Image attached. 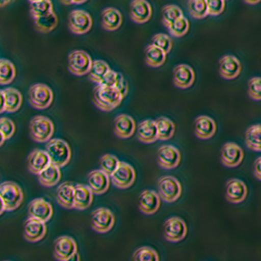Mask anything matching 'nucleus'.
Instances as JSON below:
<instances>
[{
    "label": "nucleus",
    "mask_w": 261,
    "mask_h": 261,
    "mask_svg": "<svg viewBox=\"0 0 261 261\" xmlns=\"http://www.w3.org/2000/svg\"><path fill=\"white\" fill-rule=\"evenodd\" d=\"M102 28L109 32L119 30L122 24V15L118 9L108 7L102 11Z\"/></svg>",
    "instance_id": "c85d7f7f"
},
{
    "label": "nucleus",
    "mask_w": 261,
    "mask_h": 261,
    "mask_svg": "<svg viewBox=\"0 0 261 261\" xmlns=\"http://www.w3.org/2000/svg\"><path fill=\"white\" fill-rule=\"evenodd\" d=\"M29 217L40 220L42 222H48L53 215V207L50 202L42 198L33 200L29 204L28 210Z\"/></svg>",
    "instance_id": "f3484780"
},
{
    "label": "nucleus",
    "mask_w": 261,
    "mask_h": 261,
    "mask_svg": "<svg viewBox=\"0 0 261 261\" xmlns=\"http://www.w3.org/2000/svg\"><path fill=\"white\" fill-rule=\"evenodd\" d=\"M56 200L60 205L64 208H73L74 201V186L71 182H64L60 185L56 191Z\"/></svg>",
    "instance_id": "c756f323"
},
{
    "label": "nucleus",
    "mask_w": 261,
    "mask_h": 261,
    "mask_svg": "<svg viewBox=\"0 0 261 261\" xmlns=\"http://www.w3.org/2000/svg\"><path fill=\"white\" fill-rule=\"evenodd\" d=\"M136 179L134 167L124 162H119V165L111 175V182L119 189H127L131 187Z\"/></svg>",
    "instance_id": "6e6552de"
},
{
    "label": "nucleus",
    "mask_w": 261,
    "mask_h": 261,
    "mask_svg": "<svg viewBox=\"0 0 261 261\" xmlns=\"http://www.w3.org/2000/svg\"><path fill=\"white\" fill-rule=\"evenodd\" d=\"M137 138L144 144H152L159 140L155 120L145 119L137 126Z\"/></svg>",
    "instance_id": "bb28decb"
},
{
    "label": "nucleus",
    "mask_w": 261,
    "mask_h": 261,
    "mask_svg": "<svg viewBox=\"0 0 261 261\" xmlns=\"http://www.w3.org/2000/svg\"><path fill=\"white\" fill-rule=\"evenodd\" d=\"M58 166L51 164L38 174V181L44 187H53L61 180V170Z\"/></svg>",
    "instance_id": "473e14b6"
},
{
    "label": "nucleus",
    "mask_w": 261,
    "mask_h": 261,
    "mask_svg": "<svg viewBox=\"0 0 261 261\" xmlns=\"http://www.w3.org/2000/svg\"><path fill=\"white\" fill-rule=\"evenodd\" d=\"M77 253L76 242L70 236H61L54 242L53 255L59 261L72 260Z\"/></svg>",
    "instance_id": "9b49d317"
},
{
    "label": "nucleus",
    "mask_w": 261,
    "mask_h": 261,
    "mask_svg": "<svg viewBox=\"0 0 261 261\" xmlns=\"http://www.w3.org/2000/svg\"><path fill=\"white\" fill-rule=\"evenodd\" d=\"M216 132V123L208 116H200L195 120V135L202 140L214 137Z\"/></svg>",
    "instance_id": "a878e982"
},
{
    "label": "nucleus",
    "mask_w": 261,
    "mask_h": 261,
    "mask_svg": "<svg viewBox=\"0 0 261 261\" xmlns=\"http://www.w3.org/2000/svg\"><path fill=\"white\" fill-rule=\"evenodd\" d=\"M30 2H33V1H37V0H29Z\"/></svg>",
    "instance_id": "6e6d98bb"
},
{
    "label": "nucleus",
    "mask_w": 261,
    "mask_h": 261,
    "mask_svg": "<svg viewBox=\"0 0 261 261\" xmlns=\"http://www.w3.org/2000/svg\"><path fill=\"white\" fill-rule=\"evenodd\" d=\"M187 225L185 221L178 216L168 218L164 225V236L166 241L177 243L184 240L187 236Z\"/></svg>",
    "instance_id": "1a4fd4ad"
},
{
    "label": "nucleus",
    "mask_w": 261,
    "mask_h": 261,
    "mask_svg": "<svg viewBox=\"0 0 261 261\" xmlns=\"http://www.w3.org/2000/svg\"><path fill=\"white\" fill-rule=\"evenodd\" d=\"M166 52L154 44H149L145 49V62L149 67H162L166 61Z\"/></svg>",
    "instance_id": "2f4dec72"
},
{
    "label": "nucleus",
    "mask_w": 261,
    "mask_h": 261,
    "mask_svg": "<svg viewBox=\"0 0 261 261\" xmlns=\"http://www.w3.org/2000/svg\"><path fill=\"white\" fill-rule=\"evenodd\" d=\"M52 120L44 116H36L30 122L31 138L37 143H47L54 134Z\"/></svg>",
    "instance_id": "20e7f679"
},
{
    "label": "nucleus",
    "mask_w": 261,
    "mask_h": 261,
    "mask_svg": "<svg viewBox=\"0 0 261 261\" xmlns=\"http://www.w3.org/2000/svg\"><path fill=\"white\" fill-rule=\"evenodd\" d=\"M244 151L236 143H225L221 149V164L226 167L233 168L242 164Z\"/></svg>",
    "instance_id": "2eb2a0df"
},
{
    "label": "nucleus",
    "mask_w": 261,
    "mask_h": 261,
    "mask_svg": "<svg viewBox=\"0 0 261 261\" xmlns=\"http://www.w3.org/2000/svg\"><path fill=\"white\" fill-rule=\"evenodd\" d=\"M35 24H36V30L39 33L48 34L50 32H52L57 27L58 18H57L55 12L53 11L45 16L35 19Z\"/></svg>",
    "instance_id": "c9c22d12"
},
{
    "label": "nucleus",
    "mask_w": 261,
    "mask_h": 261,
    "mask_svg": "<svg viewBox=\"0 0 261 261\" xmlns=\"http://www.w3.org/2000/svg\"><path fill=\"white\" fill-rule=\"evenodd\" d=\"M92 18L84 10H73L69 16V29L74 35H85L92 28Z\"/></svg>",
    "instance_id": "f8f14e48"
},
{
    "label": "nucleus",
    "mask_w": 261,
    "mask_h": 261,
    "mask_svg": "<svg viewBox=\"0 0 261 261\" xmlns=\"http://www.w3.org/2000/svg\"><path fill=\"white\" fill-rule=\"evenodd\" d=\"M152 44L163 49L168 54L172 49V39L166 34H156L152 37Z\"/></svg>",
    "instance_id": "49530a36"
},
{
    "label": "nucleus",
    "mask_w": 261,
    "mask_h": 261,
    "mask_svg": "<svg viewBox=\"0 0 261 261\" xmlns=\"http://www.w3.org/2000/svg\"><path fill=\"white\" fill-rule=\"evenodd\" d=\"M161 206V197L153 190H144L138 199V207L143 214H154Z\"/></svg>",
    "instance_id": "a211bd4d"
},
{
    "label": "nucleus",
    "mask_w": 261,
    "mask_h": 261,
    "mask_svg": "<svg viewBox=\"0 0 261 261\" xmlns=\"http://www.w3.org/2000/svg\"><path fill=\"white\" fill-rule=\"evenodd\" d=\"M16 77V68L11 61L0 60V84L7 85L14 82Z\"/></svg>",
    "instance_id": "4c0bfd02"
},
{
    "label": "nucleus",
    "mask_w": 261,
    "mask_h": 261,
    "mask_svg": "<svg viewBox=\"0 0 261 261\" xmlns=\"http://www.w3.org/2000/svg\"><path fill=\"white\" fill-rule=\"evenodd\" d=\"M136 123L132 117L121 114L115 119V134L121 139H128L136 130Z\"/></svg>",
    "instance_id": "393cba45"
},
{
    "label": "nucleus",
    "mask_w": 261,
    "mask_h": 261,
    "mask_svg": "<svg viewBox=\"0 0 261 261\" xmlns=\"http://www.w3.org/2000/svg\"><path fill=\"white\" fill-rule=\"evenodd\" d=\"M111 176L102 169H95L89 172L87 183L95 195L105 194L110 188Z\"/></svg>",
    "instance_id": "4be33fe9"
},
{
    "label": "nucleus",
    "mask_w": 261,
    "mask_h": 261,
    "mask_svg": "<svg viewBox=\"0 0 261 261\" xmlns=\"http://www.w3.org/2000/svg\"><path fill=\"white\" fill-rule=\"evenodd\" d=\"M253 174L261 181V156L257 158L253 164Z\"/></svg>",
    "instance_id": "8fccbe9b"
},
{
    "label": "nucleus",
    "mask_w": 261,
    "mask_h": 261,
    "mask_svg": "<svg viewBox=\"0 0 261 261\" xmlns=\"http://www.w3.org/2000/svg\"><path fill=\"white\" fill-rule=\"evenodd\" d=\"M0 127H1L0 146H2L5 140H9L10 138H12L13 135L15 134L16 127H15V123L8 118H1L0 119Z\"/></svg>",
    "instance_id": "a18cd8bd"
},
{
    "label": "nucleus",
    "mask_w": 261,
    "mask_h": 261,
    "mask_svg": "<svg viewBox=\"0 0 261 261\" xmlns=\"http://www.w3.org/2000/svg\"><path fill=\"white\" fill-rule=\"evenodd\" d=\"M158 193L165 202H176L182 194V185L173 176H164L158 182Z\"/></svg>",
    "instance_id": "0eeeda50"
},
{
    "label": "nucleus",
    "mask_w": 261,
    "mask_h": 261,
    "mask_svg": "<svg viewBox=\"0 0 261 261\" xmlns=\"http://www.w3.org/2000/svg\"><path fill=\"white\" fill-rule=\"evenodd\" d=\"M45 150L47 151L51 160V164L53 165L64 167L71 161V147L68 143L62 139L55 138L49 140L45 145Z\"/></svg>",
    "instance_id": "7ed1b4c3"
},
{
    "label": "nucleus",
    "mask_w": 261,
    "mask_h": 261,
    "mask_svg": "<svg viewBox=\"0 0 261 261\" xmlns=\"http://www.w3.org/2000/svg\"><path fill=\"white\" fill-rule=\"evenodd\" d=\"M11 0H0V6L4 7L6 4H8Z\"/></svg>",
    "instance_id": "864d4df0"
},
{
    "label": "nucleus",
    "mask_w": 261,
    "mask_h": 261,
    "mask_svg": "<svg viewBox=\"0 0 261 261\" xmlns=\"http://www.w3.org/2000/svg\"><path fill=\"white\" fill-rule=\"evenodd\" d=\"M248 94L254 101H261V77L254 76L248 83Z\"/></svg>",
    "instance_id": "de8ad7c7"
},
{
    "label": "nucleus",
    "mask_w": 261,
    "mask_h": 261,
    "mask_svg": "<svg viewBox=\"0 0 261 261\" xmlns=\"http://www.w3.org/2000/svg\"><path fill=\"white\" fill-rule=\"evenodd\" d=\"M93 61L90 55L83 50H74L69 54L68 57V68L71 73L83 76L88 74L91 70Z\"/></svg>",
    "instance_id": "423d86ee"
},
{
    "label": "nucleus",
    "mask_w": 261,
    "mask_h": 261,
    "mask_svg": "<svg viewBox=\"0 0 261 261\" xmlns=\"http://www.w3.org/2000/svg\"><path fill=\"white\" fill-rule=\"evenodd\" d=\"M132 259L135 261H159L160 257L154 249L150 247H141L134 251Z\"/></svg>",
    "instance_id": "79ce46f5"
},
{
    "label": "nucleus",
    "mask_w": 261,
    "mask_h": 261,
    "mask_svg": "<svg viewBox=\"0 0 261 261\" xmlns=\"http://www.w3.org/2000/svg\"><path fill=\"white\" fill-rule=\"evenodd\" d=\"M158 126L159 140L166 141L173 137L175 132V124L171 119L165 117H161L155 120Z\"/></svg>",
    "instance_id": "f704fd0d"
},
{
    "label": "nucleus",
    "mask_w": 261,
    "mask_h": 261,
    "mask_svg": "<svg viewBox=\"0 0 261 261\" xmlns=\"http://www.w3.org/2000/svg\"><path fill=\"white\" fill-rule=\"evenodd\" d=\"M183 16L182 9L174 4H168L164 7L162 12V22L168 29L172 23Z\"/></svg>",
    "instance_id": "58836bf2"
},
{
    "label": "nucleus",
    "mask_w": 261,
    "mask_h": 261,
    "mask_svg": "<svg viewBox=\"0 0 261 261\" xmlns=\"http://www.w3.org/2000/svg\"><path fill=\"white\" fill-rule=\"evenodd\" d=\"M53 12L51 0H37L31 2V14L34 19L45 16Z\"/></svg>",
    "instance_id": "ea45409f"
},
{
    "label": "nucleus",
    "mask_w": 261,
    "mask_h": 261,
    "mask_svg": "<svg viewBox=\"0 0 261 261\" xmlns=\"http://www.w3.org/2000/svg\"><path fill=\"white\" fill-rule=\"evenodd\" d=\"M93 192L88 185L76 184L74 186V201L73 208L84 211L88 208L93 202Z\"/></svg>",
    "instance_id": "cd10ccee"
},
{
    "label": "nucleus",
    "mask_w": 261,
    "mask_h": 261,
    "mask_svg": "<svg viewBox=\"0 0 261 261\" xmlns=\"http://www.w3.org/2000/svg\"><path fill=\"white\" fill-rule=\"evenodd\" d=\"M129 14L134 23L145 24L152 17V6L147 0H132Z\"/></svg>",
    "instance_id": "aec40b11"
},
{
    "label": "nucleus",
    "mask_w": 261,
    "mask_h": 261,
    "mask_svg": "<svg viewBox=\"0 0 261 261\" xmlns=\"http://www.w3.org/2000/svg\"><path fill=\"white\" fill-rule=\"evenodd\" d=\"M226 0H206L208 7V15L218 16L224 11Z\"/></svg>",
    "instance_id": "09e8293b"
},
{
    "label": "nucleus",
    "mask_w": 261,
    "mask_h": 261,
    "mask_svg": "<svg viewBox=\"0 0 261 261\" xmlns=\"http://www.w3.org/2000/svg\"><path fill=\"white\" fill-rule=\"evenodd\" d=\"M46 223L29 217L24 224V238L31 243L41 241L46 235Z\"/></svg>",
    "instance_id": "6ab92c4d"
},
{
    "label": "nucleus",
    "mask_w": 261,
    "mask_h": 261,
    "mask_svg": "<svg viewBox=\"0 0 261 261\" xmlns=\"http://www.w3.org/2000/svg\"><path fill=\"white\" fill-rule=\"evenodd\" d=\"M246 145L249 150L254 152H261V124H254L249 126L245 135Z\"/></svg>",
    "instance_id": "72a5a7b5"
},
{
    "label": "nucleus",
    "mask_w": 261,
    "mask_h": 261,
    "mask_svg": "<svg viewBox=\"0 0 261 261\" xmlns=\"http://www.w3.org/2000/svg\"><path fill=\"white\" fill-rule=\"evenodd\" d=\"M190 24L189 21L184 17H180L174 23H172L171 25L168 28L170 35L174 37H181L184 36L189 31Z\"/></svg>",
    "instance_id": "37998d69"
},
{
    "label": "nucleus",
    "mask_w": 261,
    "mask_h": 261,
    "mask_svg": "<svg viewBox=\"0 0 261 261\" xmlns=\"http://www.w3.org/2000/svg\"><path fill=\"white\" fill-rule=\"evenodd\" d=\"M188 10L191 16L196 19H203L208 15L206 0H189Z\"/></svg>",
    "instance_id": "a19ab883"
},
{
    "label": "nucleus",
    "mask_w": 261,
    "mask_h": 261,
    "mask_svg": "<svg viewBox=\"0 0 261 261\" xmlns=\"http://www.w3.org/2000/svg\"><path fill=\"white\" fill-rule=\"evenodd\" d=\"M123 95L118 88L97 84L93 90V100L97 108L104 112H110L119 107L123 100Z\"/></svg>",
    "instance_id": "f257e3e1"
},
{
    "label": "nucleus",
    "mask_w": 261,
    "mask_h": 261,
    "mask_svg": "<svg viewBox=\"0 0 261 261\" xmlns=\"http://www.w3.org/2000/svg\"><path fill=\"white\" fill-rule=\"evenodd\" d=\"M91 228L97 233H108L115 225V215L106 207H99L91 214Z\"/></svg>",
    "instance_id": "9d476101"
},
{
    "label": "nucleus",
    "mask_w": 261,
    "mask_h": 261,
    "mask_svg": "<svg viewBox=\"0 0 261 261\" xmlns=\"http://www.w3.org/2000/svg\"><path fill=\"white\" fill-rule=\"evenodd\" d=\"M87 0H74V4H83L84 2H86Z\"/></svg>",
    "instance_id": "5fc2aeb1"
},
{
    "label": "nucleus",
    "mask_w": 261,
    "mask_h": 261,
    "mask_svg": "<svg viewBox=\"0 0 261 261\" xmlns=\"http://www.w3.org/2000/svg\"><path fill=\"white\" fill-rule=\"evenodd\" d=\"M61 2L65 5H71V4H74V0H61Z\"/></svg>",
    "instance_id": "3c124183"
},
{
    "label": "nucleus",
    "mask_w": 261,
    "mask_h": 261,
    "mask_svg": "<svg viewBox=\"0 0 261 261\" xmlns=\"http://www.w3.org/2000/svg\"><path fill=\"white\" fill-rule=\"evenodd\" d=\"M53 100V91L46 84L36 83L29 90V101L37 110H45L50 107Z\"/></svg>",
    "instance_id": "39448f33"
},
{
    "label": "nucleus",
    "mask_w": 261,
    "mask_h": 261,
    "mask_svg": "<svg viewBox=\"0 0 261 261\" xmlns=\"http://www.w3.org/2000/svg\"><path fill=\"white\" fill-rule=\"evenodd\" d=\"M248 196V187L246 183L238 178L230 179L225 186V198L231 203L243 202Z\"/></svg>",
    "instance_id": "dca6fc26"
},
{
    "label": "nucleus",
    "mask_w": 261,
    "mask_h": 261,
    "mask_svg": "<svg viewBox=\"0 0 261 261\" xmlns=\"http://www.w3.org/2000/svg\"><path fill=\"white\" fill-rule=\"evenodd\" d=\"M181 153L172 145H165L159 148L156 153V163L162 168L174 169L179 166Z\"/></svg>",
    "instance_id": "ddd939ff"
},
{
    "label": "nucleus",
    "mask_w": 261,
    "mask_h": 261,
    "mask_svg": "<svg viewBox=\"0 0 261 261\" xmlns=\"http://www.w3.org/2000/svg\"><path fill=\"white\" fill-rule=\"evenodd\" d=\"M261 0H245V2L246 3H248V4H251V5H253V4H257V3H259Z\"/></svg>",
    "instance_id": "603ef678"
},
{
    "label": "nucleus",
    "mask_w": 261,
    "mask_h": 261,
    "mask_svg": "<svg viewBox=\"0 0 261 261\" xmlns=\"http://www.w3.org/2000/svg\"><path fill=\"white\" fill-rule=\"evenodd\" d=\"M119 161L118 156L115 154H106L100 159V166L103 171H105L110 176L114 173V171L119 166Z\"/></svg>",
    "instance_id": "c03bdc74"
},
{
    "label": "nucleus",
    "mask_w": 261,
    "mask_h": 261,
    "mask_svg": "<svg viewBox=\"0 0 261 261\" xmlns=\"http://www.w3.org/2000/svg\"><path fill=\"white\" fill-rule=\"evenodd\" d=\"M1 212H13L17 210L24 201V193L22 188L13 181H5L0 185Z\"/></svg>",
    "instance_id": "f03ea898"
},
{
    "label": "nucleus",
    "mask_w": 261,
    "mask_h": 261,
    "mask_svg": "<svg viewBox=\"0 0 261 261\" xmlns=\"http://www.w3.org/2000/svg\"><path fill=\"white\" fill-rule=\"evenodd\" d=\"M196 80L195 71L190 66L181 64L173 70V83L180 89H187L191 87Z\"/></svg>",
    "instance_id": "b1692460"
},
{
    "label": "nucleus",
    "mask_w": 261,
    "mask_h": 261,
    "mask_svg": "<svg viewBox=\"0 0 261 261\" xmlns=\"http://www.w3.org/2000/svg\"><path fill=\"white\" fill-rule=\"evenodd\" d=\"M50 165L51 160L46 150L36 149L28 156V169L35 175H38Z\"/></svg>",
    "instance_id": "412c9836"
},
{
    "label": "nucleus",
    "mask_w": 261,
    "mask_h": 261,
    "mask_svg": "<svg viewBox=\"0 0 261 261\" xmlns=\"http://www.w3.org/2000/svg\"><path fill=\"white\" fill-rule=\"evenodd\" d=\"M241 71V63L237 57L233 55H225L219 61V73L225 80L231 81L237 79Z\"/></svg>",
    "instance_id": "5701e85b"
},
{
    "label": "nucleus",
    "mask_w": 261,
    "mask_h": 261,
    "mask_svg": "<svg viewBox=\"0 0 261 261\" xmlns=\"http://www.w3.org/2000/svg\"><path fill=\"white\" fill-rule=\"evenodd\" d=\"M110 70L111 68L108 65L107 62L103 60H95L92 64L91 70L88 73V80L92 83L99 84Z\"/></svg>",
    "instance_id": "e433bc0d"
},
{
    "label": "nucleus",
    "mask_w": 261,
    "mask_h": 261,
    "mask_svg": "<svg viewBox=\"0 0 261 261\" xmlns=\"http://www.w3.org/2000/svg\"><path fill=\"white\" fill-rule=\"evenodd\" d=\"M1 94V109L0 113H16L23 103V96L21 92L13 87H8L0 91Z\"/></svg>",
    "instance_id": "4468645a"
},
{
    "label": "nucleus",
    "mask_w": 261,
    "mask_h": 261,
    "mask_svg": "<svg viewBox=\"0 0 261 261\" xmlns=\"http://www.w3.org/2000/svg\"><path fill=\"white\" fill-rule=\"evenodd\" d=\"M100 84L118 88L124 98L126 97L127 93H128V84H127V82L125 81L123 75L120 72H118V71L110 70L106 73V75L103 77V80H102V82L100 83Z\"/></svg>",
    "instance_id": "7c9ffc66"
}]
</instances>
